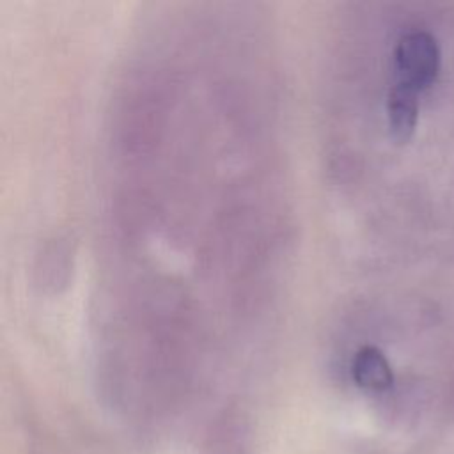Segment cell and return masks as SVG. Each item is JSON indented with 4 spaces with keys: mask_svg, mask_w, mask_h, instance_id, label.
<instances>
[{
    "mask_svg": "<svg viewBox=\"0 0 454 454\" xmlns=\"http://www.w3.org/2000/svg\"><path fill=\"white\" fill-rule=\"evenodd\" d=\"M394 60L399 83H404L419 92L433 85L438 76L440 48L429 32H408L395 44Z\"/></svg>",
    "mask_w": 454,
    "mask_h": 454,
    "instance_id": "6da1fadb",
    "label": "cell"
},
{
    "mask_svg": "<svg viewBox=\"0 0 454 454\" xmlns=\"http://www.w3.org/2000/svg\"><path fill=\"white\" fill-rule=\"evenodd\" d=\"M387 114H388V129L395 142H408L417 126L419 115V103H417V90L404 83H395L388 92L387 101Z\"/></svg>",
    "mask_w": 454,
    "mask_h": 454,
    "instance_id": "7a4b0ae2",
    "label": "cell"
},
{
    "mask_svg": "<svg viewBox=\"0 0 454 454\" xmlns=\"http://www.w3.org/2000/svg\"><path fill=\"white\" fill-rule=\"evenodd\" d=\"M351 374L358 387L381 392L392 387L394 374L387 356L376 346H362L351 362Z\"/></svg>",
    "mask_w": 454,
    "mask_h": 454,
    "instance_id": "3957f363",
    "label": "cell"
}]
</instances>
